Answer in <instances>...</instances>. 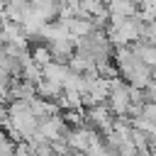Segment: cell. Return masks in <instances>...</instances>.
<instances>
[{
    "label": "cell",
    "mask_w": 156,
    "mask_h": 156,
    "mask_svg": "<svg viewBox=\"0 0 156 156\" xmlns=\"http://www.w3.org/2000/svg\"><path fill=\"white\" fill-rule=\"evenodd\" d=\"M37 132H39L46 141H56V139H63V134L68 132V127H66V122L61 119V112H58V115H51V117L39 119Z\"/></svg>",
    "instance_id": "cell-1"
},
{
    "label": "cell",
    "mask_w": 156,
    "mask_h": 156,
    "mask_svg": "<svg viewBox=\"0 0 156 156\" xmlns=\"http://www.w3.org/2000/svg\"><path fill=\"white\" fill-rule=\"evenodd\" d=\"M37 95H39V98L56 100V98L61 95V85H58V83H51V80H46V78H41V80L37 83Z\"/></svg>",
    "instance_id": "cell-8"
},
{
    "label": "cell",
    "mask_w": 156,
    "mask_h": 156,
    "mask_svg": "<svg viewBox=\"0 0 156 156\" xmlns=\"http://www.w3.org/2000/svg\"><path fill=\"white\" fill-rule=\"evenodd\" d=\"M129 122H132L134 129L144 132L149 139H156V119H149L144 115H134V117H129Z\"/></svg>",
    "instance_id": "cell-4"
},
{
    "label": "cell",
    "mask_w": 156,
    "mask_h": 156,
    "mask_svg": "<svg viewBox=\"0 0 156 156\" xmlns=\"http://www.w3.org/2000/svg\"><path fill=\"white\" fill-rule=\"evenodd\" d=\"M102 2H105V5H107V2H112V0H102Z\"/></svg>",
    "instance_id": "cell-10"
},
{
    "label": "cell",
    "mask_w": 156,
    "mask_h": 156,
    "mask_svg": "<svg viewBox=\"0 0 156 156\" xmlns=\"http://www.w3.org/2000/svg\"><path fill=\"white\" fill-rule=\"evenodd\" d=\"M68 63H63V61H49L46 66H41V78H46V80H51V83H63V78L68 76Z\"/></svg>",
    "instance_id": "cell-3"
},
{
    "label": "cell",
    "mask_w": 156,
    "mask_h": 156,
    "mask_svg": "<svg viewBox=\"0 0 156 156\" xmlns=\"http://www.w3.org/2000/svg\"><path fill=\"white\" fill-rule=\"evenodd\" d=\"M66 24H68L71 41L73 39H83V37H88V34L95 32V24H93L90 17H73V20H66Z\"/></svg>",
    "instance_id": "cell-2"
},
{
    "label": "cell",
    "mask_w": 156,
    "mask_h": 156,
    "mask_svg": "<svg viewBox=\"0 0 156 156\" xmlns=\"http://www.w3.org/2000/svg\"><path fill=\"white\" fill-rule=\"evenodd\" d=\"M29 54H32V58H34L39 66H46L49 61H54L51 49H49L46 41H41V44H32V46H29Z\"/></svg>",
    "instance_id": "cell-6"
},
{
    "label": "cell",
    "mask_w": 156,
    "mask_h": 156,
    "mask_svg": "<svg viewBox=\"0 0 156 156\" xmlns=\"http://www.w3.org/2000/svg\"><path fill=\"white\" fill-rule=\"evenodd\" d=\"M107 10L112 15L132 17V15H136V2H132V0H112V2H107Z\"/></svg>",
    "instance_id": "cell-5"
},
{
    "label": "cell",
    "mask_w": 156,
    "mask_h": 156,
    "mask_svg": "<svg viewBox=\"0 0 156 156\" xmlns=\"http://www.w3.org/2000/svg\"><path fill=\"white\" fill-rule=\"evenodd\" d=\"M61 119L66 122L68 129L83 127V124H85V110H83V107H78V110H61Z\"/></svg>",
    "instance_id": "cell-7"
},
{
    "label": "cell",
    "mask_w": 156,
    "mask_h": 156,
    "mask_svg": "<svg viewBox=\"0 0 156 156\" xmlns=\"http://www.w3.org/2000/svg\"><path fill=\"white\" fill-rule=\"evenodd\" d=\"M132 2H136V5H139V2H141V0H132Z\"/></svg>",
    "instance_id": "cell-11"
},
{
    "label": "cell",
    "mask_w": 156,
    "mask_h": 156,
    "mask_svg": "<svg viewBox=\"0 0 156 156\" xmlns=\"http://www.w3.org/2000/svg\"><path fill=\"white\" fill-rule=\"evenodd\" d=\"M144 100H154L156 102V76L144 85Z\"/></svg>",
    "instance_id": "cell-9"
}]
</instances>
